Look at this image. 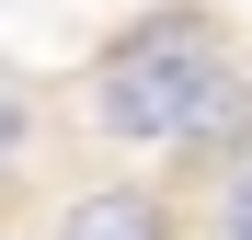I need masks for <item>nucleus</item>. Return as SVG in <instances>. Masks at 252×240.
Here are the masks:
<instances>
[{
	"mask_svg": "<svg viewBox=\"0 0 252 240\" xmlns=\"http://www.w3.org/2000/svg\"><path fill=\"white\" fill-rule=\"evenodd\" d=\"M218 240H252V149L229 160V183H218Z\"/></svg>",
	"mask_w": 252,
	"mask_h": 240,
	"instance_id": "nucleus-4",
	"label": "nucleus"
},
{
	"mask_svg": "<svg viewBox=\"0 0 252 240\" xmlns=\"http://www.w3.org/2000/svg\"><path fill=\"white\" fill-rule=\"evenodd\" d=\"M58 240H184V229H172L160 183H92V194L58 206Z\"/></svg>",
	"mask_w": 252,
	"mask_h": 240,
	"instance_id": "nucleus-2",
	"label": "nucleus"
},
{
	"mask_svg": "<svg viewBox=\"0 0 252 240\" xmlns=\"http://www.w3.org/2000/svg\"><path fill=\"white\" fill-rule=\"evenodd\" d=\"M241 149H252V69L229 57V69H218V92H206V103L184 114L172 160H241Z\"/></svg>",
	"mask_w": 252,
	"mask_h": 240,
	"instance_id": "nucleus-3",
	"label": "nucleus"
},
{
	"mask_svg": "<svg viewBox=\"0 0 252 240\" xmlns=\"http://www.w3.org/2000/svg\"><path fill=\"white\" fill-rule=\"evenodd\" d=\"M218 69H229V34L206 12H149V23H126L115 46L92 57L80 114H92L103 137H126V149H172L184 114L218 92Z\"/></svg>",
	"mask_w": 252,
	"mask_h": 240,
	"instance_id": "nucleus-1",
	"label": "nucleus"
}]
</instances>
